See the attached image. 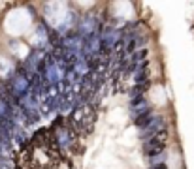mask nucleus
<instances>
[{
  "instance_id": "nucleus-1",
  "label": "nucleus",
  "mask_w": 194,
  "mask_h": 169,
  "mask_svg": "<svg viewBox=\"0 0 194 169\" xmlns=\"http://www.w3.org/2000/svg\"><path fill=\"white\" fill-rule=\"evenodd\" d=\"M55 143L60 146V149H68V146L72 145V132L66 130V128L59 130V133L55 135Z\"/></svg>"
},
{
  "instance_id": "nucleus-2",
  "label": "nucleus",
  "mask_w": 194,
  "mask_h": 169,
  "mask_svg": "<svg viewBox=\"0 0 194 169\" xmlns=\"http://www.w3.org/2000/svg\"><path fill=\"white\" fill-rule=\"evenodd\" d=\"M151 120H153V115H151V109H147L145 113H142V115H138L136 118H134V124H136V126L138 128H147L149 126V122Z\"/></svg>"
},
{
  "instance_id": "nucleus-3",
  "label": "nucleus",
  "mask_w": 194,
  "mask_h": 169,
  "mask_svg": "<svg viewBox=\"0 0 194 169\" xmlns=\"http://www.w3.org/2000/svg\"><path fill=\"white\" fill-rule=\"evenodd\" d=\"M149 88V81H145V83H138V85H134L130 90H128V96L130 98H136V96H145V90Z\"/></svg>"
},
{
  "instance_id": "nucleus-4",
  "label": "nucleus",
  "mask_w": 194,
  "mask_h": 169,
  "mask_svg": "<svg viewBox=\"0 0 194 169\" xmlns=\"http://www.w3.org/2000/svg\"><path fill=\"white\" fill-rule=\"evenodd\" d=\"M130 60H132V64H138V62L142 64V62H145V60H147V49L143 47V49H139V51H134Z\"/></svg>"
},
{
  "instance_id": "nucleus-5",
  "label": "nucleus",
  "mask_w": 194,
  "mask_h": 169,
  "mask_svg": "<svg viewBox=\"0 0 194 169\" xmlns=\"http://www.w3.org/2000/svg\"><path fill=\"white\" fill-rule=\"evenodd\" d=\"M134 81H136V85L149 81V70H136L134 72Z\"/></svg>"
},
{
  "instance_id": "nucleus-6",
  "label": "nucleus",
  "mask_w": 194,
  "mask_h": 169,
  "mask_svg": "<svg viewBox=\"0 0 194 169\" xmlns=\"http://www.w3.org/2000/svg\"><path fill=\"white\" fill-rule=\"evenodd\" d=\"M139 107H147L145 96H136V98H130V109H139Z\"/></svg>"
},
{
  "instance_id": "nucleus-7",
  "label": "nucleus",
  "mask_w": 194,
  "mask_h": 169,
  "mask_svg": "<svg viewBox=\"0 0 194 169\" xmlns=\"http://www.w3.org/2000/svg\"><path fill=\"white\" fill-rule=\"evenodd\" d=\"M149 169H168V165L166 164H155V165H151Z\"/></svg>"
}]
</instances>
